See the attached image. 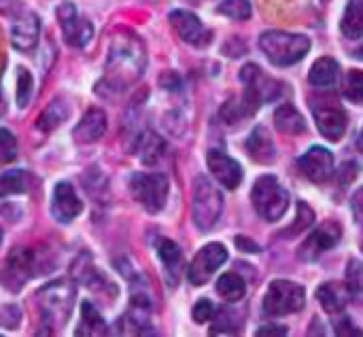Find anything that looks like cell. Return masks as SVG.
<instances>
[{"mask_svg":"<svg viewBox=\"0 0 363 337\" xmlns=\"http://www.w3.org/2000/svg\"><path fill=\"white\" fill-rule=\"evenodd\" d=\"M362 251H363V242H362Z\"/></svg>","mask_w":363,"mask_h":337,"instance_id":"obj_50","label":"cell"},{"mask_svg":"<svg viewBox=\"0 0 363 337\" xmlns=\"http://www.w3.org/2000/svg\"><path fill=\"white\" fill-rule=\"evenodd\" d=\"M334 329H336V333L338 336H363L362 329H357L355 325H353V321L351 319H342V321H338L336 325H334Z\"/></svg>","mask_w":363,"mask_h":337,"instance_id":"obj_42","label":"cell"},{"mask_svg":"<svg viewBox=\"0 0 363 337\" xmlns=\"http://www.w3.org/2000/svg\"><path fill=\"white\" fill-rule=\"evenodd\" d=\"M338 74H340V68H338V62L332 59V57H321L313 64L311 72H308V81L315 85V87H321V89H330L336 85L338 81Z\"/></svg>","mask_w":363,"mask_h":337,"instance_id":"obj_24","label":"cell"},{"mask_svg":"<svg viewBox=\"0 0 363 337\" xmlns=\"http://www.w3.org/2000/svg\"><path fill=\"white\" fill-rule=\"evenodd\" d=\"M57 21L64 32V38L70 47H85L94 36L91 23L77 15V8L72 2H62L57 6Z\"/></svg>","mask_w":363,"mask_h":337,"instance_id":"obj_12","label":"cell"},{"mask_svg":"<svg viewBox=\"0 0 363 337\" xmlns=\"http://www.w3.org/2000/svg\"><path fill=\"white\" fill-rule=\"evenodd\" d=\"M351 208H353V215H355L357 223H362L363 225V187L362 189H357V193L353 195V200H351Z\"/></svg>","mask_w":363,"mask_h":337,"instance_id":"obj_43","label":"cell"},{"mask_svg":"<svg viewBox=\"0 0 363 337\" xmlns=\"http://www.w3.org/2000/svg\"><path fill=\"white\" fill-rule=\"evenodd\" d=\"M259 47L274 66H291L304 59L311 49V40L304 34L270 30L259 36Z\"/></svg>","mask_w":363,"mask_h":337,"instance_id":"obj_3","label":"cell"},{"mask_svg":"<svg viewBox=\"0 0 363 337\" xmlns=\"http://www.w3.org/2000/svg\"><path fill=\"white\" fill-rule=\"evenodd\" d=\"M168 19H170V25L174 28V32L187 45L206 47L213 40V32L208 28H204V23L198 19V15H194L191 11H183V8L172 11Z\"/></svg>","mask_w":363,"mask_h":337,"instance_id":"obj_14","label":"cell"},{"mask_svg":"<svg viewBox=\"0 0 363 337\" xmlns=\"http://www.w3.org/2000/svg\"><path fill=\"white\" fill-rule=\"evenodd\" d=\"M81 210H83V204L77 191L68 183H57L51 195V217L57 223H70L81 215Z\"/></svg>","mask_w":363,"mask_h":337,"instance_id":"obj_17","label":"cell"},{"mask_svg":"<svg viewBox=\"0 0 363 337\" xmlns=\"http://www.w3.org/2000/svg\"><path fill=\"white\" fill-rule=\"evenodd\" d=\"M274 123L281 132L285 134H302L306 130V123L302 119V115L291 106V104H281L274 113Z\"/></svg>","mask_w":363,"mask_h":337,"instance_id":"obj_27","label":"cell"},{"mask_svg":"<svg viewBox=\"0 0 363 337\" xmlns=\"http://www.w3.org/2000/svg\"><path fill=\"white\" fill-rule=\"evenodd\" d=\"M36 253L30 249H13L6 261L0 268V282L11 291L17 293L32 276H36Z\"/></svg>","mask_w":363,"mask_h":337,"instance_id":"obj_9","label":"cell"},{"mask_svg":"<svg viewBox=\"0 0 363 337\" xmlns=\"http://www.w3.org/2000/svg\"><path fill=\"white\" fill-rule=\"evenodd\" d=\"M240 81L245 85V93L242 98L257 110L262 104L266 102H274L279 100L285 89L283 83H279L277 79H272L270 74H266L257 64H247L240 70Z\"/></svg>","mask_w":363,"mask_h":337,"instance_id":"obj_7","label":"cell"},{"mask_svg":"<svg viewBox=\"0 0 363 337\" xmlns=\"http://www.w3.org/2000/svg\"><path fill=\"white\" fill-rule=\"evenodd\" d=\"M357 149L363 153V127H362V134H359V138H357Z\"/></svg>","mask_w":363,"mask_h":337,"instance_id":"obj_47","label":"cell"},{"mask_svg":"<svg viewBox=\"0 0 363 337\" xmlns=\"http://www.w3.org/2000/svg\"><path fill=\"white\" fill-rule=\"evenodd\" d=\"M253 113H255V108H253L245 98H240V100H230V102L221 108V117H223V121H225L228 125L240 123L242 119L251 117Z\"/></svg>","mask_w":363,"mask_h":337,"instance_id":"obj_34","label":"cell"},{"mask_svg":"<svg viewBox=\"0 0 363 337\" xmlns=\"http://www.w3.org/2000/svg\"><path fill=\"white\" fill-rule=\"evenodd\" d=\"M28 187V176L26 170H9L0 174V198L9 195H19Z\"/></svg>","mask_w":363,"mask_h":337,"instance_id":"obj_31","label":"cell"},{"mask_svg":"<svg viewBox=\"0 0 363 337\" xmlns=\"http://www.w3.org/2000/svg\"><path fill=\"white\" fill-rule=\"evenodd\" d=\"M315 223V212L304 204V202H300L298 204V217H296V225L291 227V229H287L285 232V236H294V234H302L304 229H308L311 225Z\"/></svg>","mask_w":363,"mask_h":337,"instance_id":"obj_40","label":"cell"},{"mask_svg":"<svg viewBox=\"0 0 363 337\" xmlns=\"http://www.w3.org/2000/svg\"><path fill=\"white\" fill-rule=\"evenodd\" d=\"M130 193L132 198L151 215H157L168 200V191H170V183L164 174L160 172H136L130 176Z\"/></svg>","mask_w":363,"mask_h":337,"instance_id":"obj_5","label":"cell"},{"mask_svg":"<svg viewBox=\"0 0 363 337\" xmlns=\"http://www.w3.org/2000/svg\"><path fill=\"white\" fill-rule=\"evenodd\" d=\"M355 57H357V59H363V47L357 51V53H355Z\"/></svg>","mask_w":363,"mask_h":337,"instance_id":"obj_48","label":"cell"},{"mask_svg":"<svg viewBox=\"0 0 363 337\" xmlns=\"http://www.w3.org/2000/svg\"><path fill=\"white\" fill-rule=\"evenodd\" d=\"M0 242H2V229H0Z\"/></svg>","mask_w":363,"mask_h":337,"instance_id":"obj_49","label":"cell"},{"mask_svg":"<svg viewBox=\"0 0 363 337\" xmlns=\"http://www.w3.org/2000/svg\"><path fill=\"white\" fill-rule=\"evenodd\" d=\"M255 336H287V327H281V325H266V327H262V329H257V333Z\"/></svg>","mask_w":363,"mask_h":337,"instance_id":"obj_44","label":"cell"},{"mask_svg":"<svg viewBox=\"0 0 363 337\" xmlns=\"http://www.w3.org/2000/svg\"><path fill=\"white\" fill-rule=\"evenodd\" d=\"M223 210V198L221 191L206 178L198 176L194 183V223L200 232H208L215 227Z\"/></svg>","mask_w":363,"mask_h":337,"instance_id":"obj_6","label":"cell"},{"mask_svg":"<svg viewBox=\"0 0 363 337\" xmlns=\"http://www.w3.org/2000/svg\"><path fill=\"white\" fill-rule=\"evenodd\" d=\"M164 151H166V144H164L162 136L155 134L153 130L140 132L134 140V153L138 155V159L143 164H157L162 159Z\"/></svg>","mask_w":363,"mask_h":337,"instance_id":"obj_22","label":"cell"},{"mask_svg":"<svg viewBox=\"0 0 363 337\" xmlns=\"http://www.w3.org/2000/svg\"><path fill=\"white\" fill-rule=\"evenodd\" d=\"M145 66H147V53L140 38L125 30L117 32L108 49L104 85H108L115 91H121L140 79Z\"/></svg>","mask_w":363,"mask_h":337,"instance_id":"obj_1","label":"cell"},{"mask_svg":"<svg viewBox=\"0 0 363 337\" xmlns=\"http://www.w3.org/2000/svg\"><path fill=\"white\" fill-rule=\"evenodd\" d=\"M217 11L230 19H236V21H245L251 17V2L249 0H223Z\"/></svg>","mask_w":363,"mask_h":337,"instance_id":"obj_35","label":"cell"},{"mask_svg":"<svg viewBox=\"0 0 363 337\" xmlns=\"http://www.w3.org/2000/svg\"><path fill=\"white\" fill-rule=\"evenodd\" d=\"M206 164H208V170L213 172V176L225 189H236L242 183V168L228 153H223L219 149H211L206 155Z\"/></svg>","mask_w":363,"mask_h":337,"instance_id":"obj_16","label":"cell"},{"mask_svg":"<svg viewBox=\"0 0 363 337\" xmlns=\"http://www.w3.org/2000/svg\"><path fill=\"white\" fill-rule=\"evenodd\" d=\"M217 293L225 299V302H240L247 293V285L245 280L230 272V274H223L219 280H217Z\"/></svg>","mask_w":363,"mask_h":337,"instance_id":"obj_30","label":"cell"},{"mask_svg":"<svg viewBox=\"0 0 363 337\" xmlns=\"http://www.w3.org/2000/svg\"><path fill=\"white\" fill-rule=\"evenodd\" d=\"M74 297H77L74 285L64 278L53 280L38 291L36 302H38V310H40V321L49 333L60 331L68 323V319L72 314Z\"/></svg>","mask_w":363,"mask_h":337,"instance_id":"obj_2","label":"cell"},{"mask_svg":"<svg viewBox=\"0 0 363 337\" xmlns=\"http://www.w3.org/2000/svg\"><path fill=\"white\" fill-rule=\"evenodd\" d=\"M313 115L317 121L319 132L328 138V140H340L345 130H347V115L342 110V106L334 100H317L313 104Z\"/></svg>","mask_w":363,"mask_h":337,"instance_id":"obj_11","label":"cell"},{"mask_svg":"<svg viewBox=\"0 0 363 337\" xmlns=\"http://www.w3.org/2000/svg\"><path fill=\"white\" fill-rule=\"evenodd\" d=\"M15 159H17V140L6 127H0V166L11 164Z\"/></svg>","mask_w":363,"mask_h":337,"instance_id":"obj_38","label":"cell"},{"mask_svg":"<svg viewBox=\"0 0 363 337\" xmlns=\"http://www.w3.org/2000/svg\"><path fill=\"white\" fill-rule=\"evenodd\" d=\"M340 172H342V183H347V181L351 183L357 176V164H353V161L351 164H345Z\"/></svg>","mask_w":363,"mask_h":337,"instance_id":"obj_46","label":"cell"},{"mask_svg":"<svg viewBox=\"0 0 363 337\" xmlns=\"http://www.w3.org/2000/svg\"><path fill=\"white\" fill-rule=\"evenodd\" d=\"M251 200H253V206H255L257 215L262 219L270 221V223L279 221L287 212V206H289L287 189L272 174H266V176L257 178V183L253 185Z\"/></svg>","mask_w":363,"mask_h":337,"instance_id":"obj_4","label":"cell"},{"mask_svg":"<svg viewBox=\"0 0 363 337\" xmlns=\"http://www.w3.org/2000/svg\"><path fill=\"white\" fill-rule=\"evenodd\" d=\"M247 151L251 155L253 161L257 164H272L277 159V149H274V142L272 138L268 136L266 127H255L251 132V136L247 138Z\"/></svg>","mask_w":363,"mask_h":337,"instance_id":"obj_23","label":"cell"},{"mask_svg":"<svg viewBox=\"0 0 363 337\" xmlns=\"http://www.w3.org/2000/svg\"><path fill=\"white\" fill-rule=\"evenodd\" d=\"M340 30L347 38H362L363 36V0H349Z\"/></svg>","mask_w":363,"mask_h":337,"instance_id":"obj_26","label":"cell"},{"mask_svg":"<svg viewBox=\"0 0 363 337\" xmlns=\"http://www.w3.org/2000/svg\"><path fill=\"white\" fill-rule=\"evenodd\" d=\"M215 306H213V302H208V299H200L196 306H194V321L196 323H208L213 316H215Z\"/></svg>","mask_w":363,"mask_h":337,"instance_id":"obj_41","label":"cell"},{"mask_svg":"<svg viewBox=\"0 0 363 337\" xmlns=\"http://www.w3.org/2000/svg\"><path fill=\"white\" fill-rule=\"evenodd\" d=\"M40 32V21L34 13H23L21 17L15 19L11 28V40L19 51H30L34 49Z\"/></svg>","mask_w":363,"mask_h":337,"instance_id":"obj_19","label":"cell"},{"mask_svg":"<svg viewBox=\"0 0 363 337\" xmlns=\"http://www.w3.org/2000/svg\"><path fill=\"white\" fill-rule=\"evenodd\" d=\"M72 276H74L81 285L89 287L91 291H104V289H106L111 297L117 295V287H115L106 276H102V274L98 272V268L94 265V261L89 259V255H79V257H77V261L72 263Z\"/></svg>","mask_w":363,"mask_h":337,"instance_id":"obj_18","label":"cell"},{"mask_svg":"<svg viewBox=\"0 0 363 337\" xmlns=\"http://www.w3.org/2000/svg\"><path fill=\"white\" fill-rule=\"evenodd\" d=\"M342 93L349 102L353 104H363V72L359 70H351L345 79V87Z\"/></svg>","mask_w":363,"mask_h":337,"instance_id":"obj_36","label":"cell"},{"mask_svg":"<svg viewBox=\"0 0 363 337\" xmlns=\"http://www.w3.org/2000/svg\"><path fill=\"white\" fill-rule=\"evenodd\" d=\"M68 115H70L68 106H66L62 100H53V102L40 113L36 125H38V130H43V132H53L57 125H62V123L66 121Z\"/></svg>","mask_w":363,"mask_h":337,"instance_id":"obj_29","label":"cell"},{"mask_svg":"<svg viewBox=\"0 0 363 337\" xmlns=\"http://www.w3.org/2000/svg\"><path fill=\"white\" fill-rule=\"evenodd\" d=\"M317 299L325 308V312H342L349 302V291L338 282H323L317 289Z\"/></svg>","mask_w":363,"mask_h":337,"instance_id":"obj_25","label":"cell"},{"mask_svg":"<svg viewBox=\"0 0 363 337\" xmlns=\"http://www.w3.org/2000/svg\"><path fill=\"white\" fill-rule=\"evenodd\" d=\"M155 251L160 255V261L166 270V276H168V282L174 287L177 280H179V274H181V268H183V253L181 249L168 240V238H157L155 240Z\"/></svg>","mask_w":363,"mask_h":337,"instance_id":"obj_21","label":"cell"},{"mask_svg":"<svg viewBox=\"0 0 363 337\" xmlns=\"http://www.w3.org/2000/svg\"><path fill=\"white\" fill-rule=\"evenodd\" d=\"M106 132V115L102 108H89L79 125L74 127V138L79 142H96Z\"/></svg>","mask_w":363,"mask_h":337,"instance_id":"obj_20","label":"cell"},{"mask_svg":"<svg viewBox=\"0 0 363 337\" xmlns=\"http://www.w3.org/2000/svg\"><path fill=\"white\" fill-rule=\"evenodd\" d=\"M306 304V293L302 285L289 280H274L264 297V312L268 316H287L300 312Z\"/></svg>","mask_w":363,"mask_h":337,"instance_id":"obj_8","label":"cell"},{"mask_svg":"<svg viewBox=\"0 0 363 337\" xmlns=\"http://www.w3.org/2000/svg\"><path fill=\"white\" fill-rule=\"evenodd\" d=\"M32 91H34V79H32L30 70L19 66L17 68V104L21 108H26L30 104Z\"/></svg>","mask_w":363,"mask_h":337,"instance_id":"obj_37","label":"cell"},{"mask_svg":"<svg viewBox=\"0 0 363 337\" xmlns=\"http://www.w3.org/2000/svg\"><path fill=\"white\" fill-rule=\"evenodd\" d=\"M83 185L96 202H108V183H106V176L98 168H91L83 176Z\"/></svg>","mask_w":363,"mask_h":337,"instance_id":"obj_32","label":"cell"},{"mask_svg":"<svg viewBox=\"0 0 363 337\" xmlns=\"http://www.w3.org/2000/svg\"><path fill=\"white\" fill-rule=\"evenodd\" d=\"M81 319H83V327L77 329V336H106L108 329L104 325V319L100 316V312L89 304V302H83L81 306Z\"/></svg>","mask_w":363,"mask_h":337,"instance_id":"obj_28","label":"cell"},{"mask_svg":"<svg viewBox=\"0 0 363 337\" xmlns=\"http://www.w3.org/2000/svg\"><path fill=\"white\" fill-rule=\"evenodd\" d=\"M236 246L240 249V251H249V253H257L259 251V246L257 244H253L249 238H245V236H236Z\"/></svg>","mask_w":363,"mask_h":337,"instance_id":"obj_45","label":"cell"},{"mask_svg":"<svg viewBox=\"0 0 363 337\" xmlns=\"http://www.w3.org/2000/svg\"><path fill=\"white\" fill-rule=\"evenodd\" d=\"M217 314V312H215ZM238 321H234V314L230 312V310H221L219 314H217V321H215V325L211 327V333L213 336H219V333H238Z\"/></svg>","mask_w":363,"mask_h":337,"instance_id":"obj_39","label":"cell"},{"mask_svg":"<svg viewBox=\"0 0 363 337\" xmlns=\"http://www.w3.org/2000/svg\"><path fill=\"white\" fill-rule=\"evenodd\" d=\"M228 261V251L223 244L219 242H213V244H206L204 249H200L187 270V278L191 285L200 287L204 282L211 280V276Z\"/></svg>","mask_w":363,"mask_h":337,"instance_id":"obj_10","label":"cell"},{"mask_svg":"<svg viewBox=\"0 0 363 337\" xmlns=\"http://www.w3.org/2000/svg\"><path fill=\"white\" fill-rule=\"evenodd\" d=\"M340 236H342L340 225L334 223V221H328V223L319 225L308 236V240H304V244L298 251V257L302 261H317L323 253H328L330 249H334L338 244Z\"/></svg>","mask_w":363,"mask_h":337,"instance_id":"obj_13","label":"cell"},{"mask_svg":"<svg viewBox=\"0 0 363 337\" xmlns=\"http://www.w3.org/2000/svg\"><path fill=\"white\" fill-rule=\"evenodd\" d=\"M347 291L355 302L363 304V263L359 259H351L347 265Z\"/></svg>","mask_w":363,"mask_h":337,"instance_id":"obj_33","label":"cell"},{"mask_svg":"<svg viewBox=\"0 0 363 337\" xmlns=\"http://www.w3.org/2000/svg\"><path fill=\"white\" fill-rule=\"evenodd\" d=\"M300 170L317 185H323L334 174V155L323 147H313L300 157Z\"/></svg>","mask_w":363,"mask_h":337,"instance_id":"obj_15","label":"cell"}]
</instances>
